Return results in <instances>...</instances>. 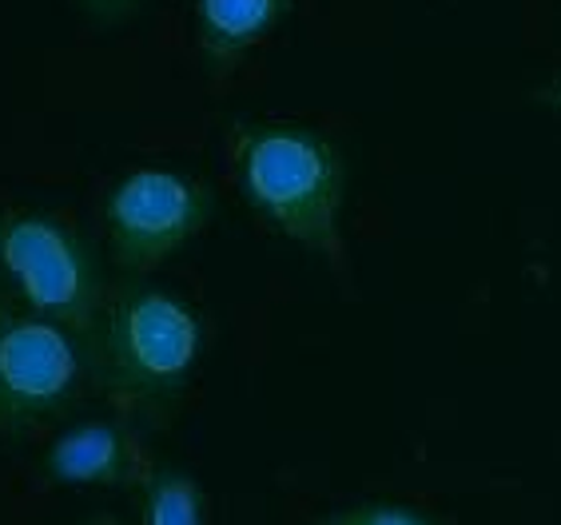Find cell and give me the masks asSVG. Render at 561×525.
<instances>
[{
    "mask_svg": "<svg viewBox=\"0 0 561 525\" xmlns=\"http://www.w3.org/2000/svg\"><path fill=\"white\" fill-rule=\"evenodd\" d=\"M207 354V319L180 290L151 279H112L92 366L112 414L156 430L184 402Z\"/></svg>",
    "mask_w": 561,
    "mask_h": 525,
    "instance_id": "1",
    "label": "cell"
},
{
    "mask_svg": "<svg viewBox=\"0 0 561 525\" xmlns=\"http://www.w3.org/2000/svg\"><path fill=\"white\" fill-rule=\"evenodd\" d=\"M227 160L243 204L263 227L343 267L346 160L327 132L299 119L243 116L227 128Z\"/></svg>",
    "mask_w": 561,
    "mask_h": 525,
    "instance_id": "2",
    "label": "cell"
},
{
    "mask_svg": "<svg viewBox=\"0 0 561 525\" xmlns=\"http://www.w3.org/2000/svg\"><path fill=\"white\" fill-rule=\"evenodd\" d=\"M112 275L96 243L68 215L48 207H0V290L60 322L88 346H96Z\"/></svg>",
    "mask_w": 561,
    "mask_h": 525,
    "instance_id": "3",
    "label": "cell"
},
{
    "mask_svg": "<svg viewBox=\"0 0 561 525\" xmlns=\"http://www.w3.org/2000/svg\"><path fill=\"white\" fill-rule=\"evenodd\" d=\"M92 386L88 346L0 290V438H28L68 414Z\"/></svg>",
    "mask_w": 561,
    "mask_h": 525,
    "instance_id": "4",
    "label": "cell"
},
{
    "mask_svg": "<svg viewBox=\"0 0 561 525\" xmlns=\"http://www.w3.org/2000/svg\"><path fill=\"white\" fill-rule=\"evenodd\" d=\"M104 219V251L119 279H148L204 236L216 219V192L184 168L144 163L124 172L100 204Z\"/></svg>",
    "mask_w": 561,
    "mask_h": 525,
    "instance_id": "5",
    "label": "cell"
},
{
    "mask_svg": "<svg viewBox=\"0 0 561 525\" xmlns=\"http://www.w3.org/2000/svg\"><path fill=\"white\" fill-rule=\"evenodd\" d=\"M148 430L119 419H84L60 430L41 458V473L53 486H88V490L136 493L156 470Z\"/></svg>",
    "mask_w": 561,
    "mask_h": 525,
    "instance_id": "6",
    "label": "cell"
},
{
    "mask_svg": "<svg viewBox=\"0 0 561 525\" xmlns=\"http://www.w3.org/2000/svg\"><path fill=\"white\" fill-rule=\"evenodd\" d=\"M295 0H195L192 33L204 72L224 84L227 76L291 16Z\"/></svg>",
    "mask_w": 561,
    "mask_h": 525,
    "instance_id": "7",
    "label": "cell"
},
{
    "mask_svg": "<svg viewBox=\"0 0 561 525\" xmlns=\"http://www.w3.org/2000/svg\"><path fill=\"white\" fill-rule=\"evenodd\" d=\"M140 525H207V490L184 466L156 461L148 482L131 493Z\"/></svg>",
    "mask_w": 561,
    "mask_h": 525,
    "instance_id": "8",
    "label": "cell"
},
{
    "mask_svg": "<svg viewBox=\"0 0 561 525\" xmlns=\"http://www.w3.org/2000/svg\"><path fill=\"white\" fill-rule=\"evenodd\" d=\"M314 525H454V522L431 514V510H422V505L378 498V502L343 505V510H335V514L319 517Z\"/></svg>",
    "mask_w": 561,
    "mask_h": 525,
    "instance_id": "9",
    "label": "cell"
},
{
    "mask_svg": "<svg viewBox=\"0 0 561 525\" xmlns=\"http://www.w3.org/2000/svg\"><path fill=\"white\" fill-rule=\"evenodd\" d=\"M76 12H84L88 21L100 24V28H112V24H124L131 12L140 9L144 0H68Z\"/></svg>",
    "mask_w": 561,
    "mask_h": 525,
    "instance_id": "10",
    "label": "cell"
},
{
    "mask_svg": "<svg viewBox=\"0 0 561 525\" xmlns=\"http://www.w3.org/2000/svg\"><path fill=\"white\" fill-rule=\"evenodd\" d=\"M529 100H534V104H541L546 112H553V116H561V72L546 76L541 84H534Z\"/></svg>",
    "mask_w": 561,
    "mask_h": 525,
    "instance_id": "11",
    "label": "cell"
},
{
    "mask_svg": "<svg viewBox=\"0 0 561 525\" xmlns=\"http://www.w3.org/2000/svg\"><path fill=\"white\" fill-rule=\"evenodd\" d=\"M80 525H124L119 517H112V514H92V517H84Z\"/></svg>",
    "mask_w": 561,
    "mask_h": 525,
    "instance_id": "12",
    "label": "cell"
}]
</instances>
